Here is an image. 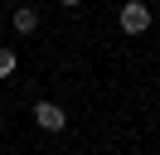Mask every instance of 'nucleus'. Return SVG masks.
I'll list each match as a JSON object with an SVG mask.
<instances>
[{
    "mask_svg": "<svg viewBox=\"0 0 160 155\" xmlns=\"http://www.w3.org/2000/svg\"><path fill=\"white\" fill-rule=\"evenodd\" d=\"M34 29H39V10L20 5V10H15V34H34Z\"/></svg>",
    "mask_w": 160,
    "mask_h": 155,
    "instance_id": "obj_3",
    "label": "nucleus"
},
{
    "mask_svg": "<svg viewBox=\"0 0 160 155\" xmlns=\"http://www.w3.org/2000/svg\"><path fill=\"white\" fill-rule=\"evenodd\" d=\"M34 126H39V131H63V126H68V112H63L58 102H39L34 107Z\"/></svg>",
    "mask_w": 160,
    "mask_h": 155,
    "instance_id": "obj_2",
    "label": "nucleus"
},
{
    "mask_svg": "<svg viewBox=\"0 0 160 155\" xmlns=\"http://www.w3.org/2000/svg\"><path fill=\"white\" fill-rule=\"evenodd\" d=\"M121 29H126V34H146V29H150V5H146V0L121 5Z\"/></svg>",
    "mask_w": 160,
    "mask_h": 155,
    "instance_id": "obj_1",
    "label": "nucleus"
},
{
    "mask_svg": "<svg viewBox=\"0 0 160 155\" xmlns=\"http://www.w3.org/2000/svg\"><path fill=\"white\" fill-rule=\"evenodd\" d=\"M58 5H82V0H58Z\"/></svg>",
    "mask_w": 160,
    "mask_h": 155,
    "instance_id": "obj_5",
    "label": "nucleus"
},
{
    "mask_svg": "<svg viewBox=\"0 0 160 155\" xmlns=\"http://www.w3.org/2000/svg\"><path fill=\"white\" fill-rule=\"evenodd\" d=\"M15 63H20V58H15V48L0 44V78H10V73H15Z\"/></svg>",
    "mask_w": 160,
    "mask_h": 155,
    "instance_id": "obj_4",
    "label": "nucleus"
}]
</instances>
